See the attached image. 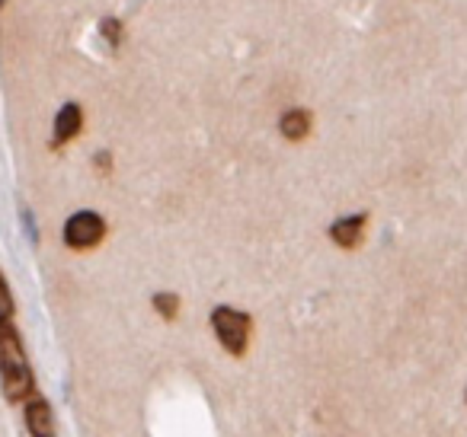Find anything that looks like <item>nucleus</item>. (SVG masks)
Listing matches in <instances>:
<instances>
[{
	"mask_svg": "<svg viewBox=\"0 0 467 437\" xmlns=\"http://www.w3.org/2000/svg\"><path fill=\"white\" fill-rule=\"evenodd\" d=\"M0 380H4V396L10 402H23L33 396L36 377L29 367L23 339L10 322H0Z\"/></svg>",
	"mask_w": 467,
	"mask_h": 437,
	"instance_id": "obj_1",
	"label": "nucleus"
},
{
	"mask_svg": "<svg viewBox=\"0 0 467 437\" xmlns=\"http://www.w3.org/2000/svg\"><path fill=\"white\" fill-rule=\"evenodd\" d=\"M212 329H214V339L221 341V348H224L227 354H234V358H244V354H247L250 329H254V322H250V316L244 313V310L227 307V303L214 307L212 310Z\"/></svg>",
	"mask_w": 467,
	"mask_h": 437,
	"instance_id": "obj_2",
	"label": "nucleus"
},
{
	"mask_svg": "<svg viewBox=\"0 0 467 437\" xmlns=\"http://www.w3.org/2000/svg\"><path fill=\"white\" fill-rule=\"evenodd\" d=\"M106 237V220L97 211H78L65 224V243L71 249H93Z\"/></svg>",
	"mask_w": 467,
	"mask_h": 437,
	"instance_id": "obj_3",
	"label": "nucleus"
},
{
	"mask_svg": "<svg viewBox=\"0 0 467 437\" xmlns=\"http://www.w3.org/2000/svg\"><path fill=\"white\" fill-rule=\"evenodd\" d=\"M84 128V112H80L78 103H65L61 112L55 116V131H52V147H65L67 141L80 135Z\"/></svg>",
	"mask_w": 467,
	"mask_h": 437,
	"instance_id": "obj_4",
	"label": "nucleus"
},
{
	"mask_svg": "<svg viewBox=\"0 0 467 437\" xmlns=\"http://www.w3.org/2000/svg\"><path fill=\"white\" fill-rule=\"evenodd\" d=\"M365 227H368V218L365 214H349L343 220H333L330 227V239L343 249H356L358 243L365 239Z\"/></svg>",
	"mask_w": 467,
	"mask_h": 437,
	"instance_id": "obj_5",
	"label": "nucleus"
},
{
	"mask_svg": "<svg viewBox=\"0 0 467 437\" xmlns=\"http://www.w3.org/2000/svg\"><path fill=\"white\" fill-rule=\"evenodd\" d=\"M26 428L36 437H48L55 434V418H52V405L46 399H29L26 402Z\"/></svg>",
	"mask_w": 467,
	"mask_h": 437,
	"instance_id": "obj_6",
	"label": "nucleus"
},
{
	"mask_svg": "<svg viewBox=\"0 0 467 437\" xmlns=\"http://www.w3.org/2000/svg\"><path fill=\"white\" fill-rule=\"evenodd\" d=\"M314 128V118L307 109H288L285 116L279 118V131L285 141H305Z\"/></svg>",
	"mask_w": 467,
	"mask_h": 437,
	"instance_id": "obj_7",
	"label": "nucleus"
},
{
	"mask_svg": "<svg viewBox=\"0 0 467 437\" xmlns=\"http://www.w3.org/2000/svg\"><path fill=\"white\" fill-rule=\"evenodd\" d=\"M154 310L163 316V320H176V313H180V297L176 294H154Z\"/></svg>",
	"mask_w": 467,
	"mask_h": 437,
	"instance_id": "obj_8",
	"label": "nucleus"
},
{
	"mask_svg": "<svg viewBox=\"0 0 467 437\" xmlns=\"http://www.w3.org/2000/svg\"><path fill=\"white\" fill-rule=\"evenodd\" d=\"M14 313H16L14 294H10L7 281H4V271H0V322H10L14 320Z\"/></svg>",
	"mask_w": 467,
	"mask_h": 437,
	"instance_id": "obj_9",
	"label": "nucleus"
},
{
	"mask_svg": "<svg viewBox=\"0 0 467 437\" xmlns=\"http://www.w3.org/2000/svg\"><path fill=\"white\" fill-rule=\"evenodd\" d=\"M103 36H106V42L116 48L119 39H122V23H119V20H103Z\"/></svg>",
	"mask_w": 467,
	"mask_h": 437,
	"instance_id": "obj_10",
	"label": "nucleus"
},
{
	"mask_svg": "<svg viewBox=\"0 0 467 437\" xmlns=\"http://www.w3.org/2000/svg\"><path fill=\"white\" fill-rule=\"evenodd\" d=\"M97 167H99V169H109V154H106V150L97 157Z\"/></svg>",
	"mask_w": 467,
	"mask_h": 437,
	"instance_id": "obj_11",
	"label": "nucleus"
}]
</instances>
